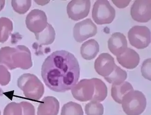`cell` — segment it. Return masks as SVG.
I'll return each instance as SVG.
<instances>
[{"label": "cell", "mask_w": 151, "mask_h": 115, "mask_svg": "<svg viewBox=\"0 0 151 115\" xmlns=\"http://www.w3.org/2000/svg\"><path fill=\"white\" fill-rule=\"evenodd\" d=\"M80 69L78 60L65 50L56 51L42 64L41 75L50 90L64 93L71 90L78 82Z\"/></svg>", "instance_id": "cell-1"}, {"label": "cell", "mask_w": 151, "mask_h": 115, "mask_svg": "<svg viewBox=\"0 0 151 115\" xmlns=\"http://www.w3.org/2000/svg\"><path fill=\"white\" fill-rule=\"evenodd\" d=\"M121 104L126 115H140L146 109L147 99L141 91L132 90L124 96Z\"/></svg>", "instance_id": "cell-2"}, {"label": "cell", "mask_w": 151, "mask_h": 115, "mask_svg": "<svg viewBox=\"0 0 151 115\" xmlns=\"http://www.w3.org/2000/svg\"><path fill=\"white\" fill-rule=\"evenodd\" d=\"M18 85L25 96L32 99L39 100L44 93L43 84L33 74L23 75L18 80Z\"/></svg>", "instance_id": "cell-3"}, {"label": "cell", "mask_w": 151, "mask_h": 115, "mask_svg": "<svg viewBox=\"0 0 151 115\" xmlns=\"http://www.w3.org/2000/svg\"><path fill=\"white\" fill-rule=\"evenodd\" d=\"M115 9L108 1H97L94 3L92 11L93 21L99 25L109 24L114 19Z\"/></svg>", "instance_id": "cell-4"}, {"label": "cell", "mask_w": 151, "mask_h": 115, "mask_svg": "<svg viewBox=\"0 0 151 115\" xmlns=\"http://www.w3.org/2000/svg\"><path fill=\"white\" fill-rule=\"evenodd\" d=\"M128 37L130 44L137 49H144L151 42V32L145 26H133L128 32Z\"/></svg>", "instance_id": "cell-5"}, {"label": "cell", "mask_w": 151, "mask_h": 115, "mask_svg": "<svg viewBox=\"0 0 151 115\" xmlns=\"http://www.w3.org/2000/svg\"><path fill=\"white\" fill-rule=\"evenodd\" d=\"M73 96L79 101H92L95 94L93 79H84L77 83L71 89Z\"/></svg>", "instance_id": "cell-6"}, {"label": "cell", "mask_w": 151, "mask_h": 115, "mask_svg": "<svg viewBox=\"0 0 151 115\" xmlns=\"http://www.w3.org/2000/svg\"><path fill=\"white\" fill-rule=\"evenodd\" d=\"M97 27L90 19H87L76 24L73 29V35L76 42L79 43L96 36Z\"/></svg>", "instance_id": "cell-7"}, {"label": "cell", "mask_w": 151, "mask_h": 115, "mask_svg": "<svg viewBox=\"0 0 151 115\" xmlns=\"http://www.w3.org/2000/svg\"><path fill=\"white\" fill-rule=\"evenodd\" d=\"M27 28L32 32L39 33L45 29L47 25V17L45 12L41 10H32L26 17Z\"/></svg>", "instance_id": "cell-8"}, {"label": "cell", "mask_w": 151, "mask_h": 115, "mask_svg": "<svg viewBox=\"0 0 151 115\" xmlns=\"http://www.w3.org/2000/svg\"><path fill=\"white\" fill-rule=\"evenodd\" d=\"M130 14L134 20L139 23H147L151 19V1H135L131 6Z\"/></svg>", "instance_id": "cell-9"}, {"label": "cell", "mask_w": 151, "mask_h": 115, "mask_svg": "<svg viewBox=\"0 0 151 115\" xmlns=\"http://www.w3.org/2000/svg\"><path fill=\"white\" fill-rule=\"evenodd\" d=\"M90 6L91 1L89 0L71 1L67 5V14L72 20L78 21L87 17Z\"/></svg>", "instance_id": "cell-10"}, {"label": "cell", "mask_w": 151, "mask_h": 115, "mask_svg": "<svg viewBox=\"0 0 151 115\" xmlns=\"http://www.w3.org/2000/svg\"><path fill=\"white\" fill-rule=\"evenodd\" d=\"M116 65L114 59L108 53H101L94 62L96 72L104 78L111 73Z\"/></svg>", "instance_id": "cell-11"}, {"label": "cell", "mask_w": 151, "mask_h": 115, "mask_svg": "<svg viewBox=\"0 0 151 115\" xmlns=\"http://www.w3.org/2000/svg\"><path fill=\"white\" fill-rule=\"evenodd\" d=\"M108 47L113 55L116 56L120 55L128 48L126 37L121 33H114L108 40Z\"/></svg>", "instance_id": "cell-12"}, {"label": "cell", "mask_w": 151, "mask_h": 115, "mask_svg": "<svg viewBox=\"0 0 151 115\" xmlns=\"http://www.w3.org/2000/svg\"><path fill=\"white\" fill-rule=\"evenodd\" d=\"M119 64L124 68L132 70L136 68L139 64L140 58L133 49L127 48L124 53L116 56Z\"/></svg>", "instance_id": "cell-13"}, {"label": "cell", "mask_w": 151, "mask_h": 115, "mask_svg": "<svg viewBox=\"0 0 151 115\" xmlns=\"http://www.w3.org/2000/svg\"><path fill=\"white\" fill-rule=\"evenodd\" d=\"M60 109L58 100L52 96L44 98L38 106L37 115H57Z\"/></svg>", "instance_id": "cell-14"}, {"label": "cell", "mask_w": 151, "mask_h": 115, "mask_svg": "<svg viewBox=\"0 0 151 115\" xmlns=\"http://www.w3.org/2000/svg\"><path fill=\"white\" fill-rule=\"evenodd\" d=\"M99 44L94 39H90L82 44L80 52L82 57L88 60L94 59L99 52Z\"/></svg>", "instance_id": "cell-15"}, {"label": "cell", "mask_w": 151, "mask_h": 115, "mask_svg": "<svg viewBox=\"0 0 151 115\" xmlns=\"http://www.w3.org/2000/svg\"><path fill=\"white\" fill-rule=\"evenodd\" d=\"M132 90H134L131 84L128 82H124L119 85H112L111 97L115 101L121 104L124 96Z\"/></svg>", "instance_id": "cell-16"}, {"label": "cell", "mask_w": 151, "mask_h": 115, "mask_svg": "<svg viewBox=\"0 0 151 115\" xmlns=\"http://www.w3.org/2000/svg\"><path fill=\"white\" fill-rule=\"evenodd\" d=\"M36 39L40 45H48L55 41V32L52 25L47 24L46 28L42 32L35 34Z\"/></svg>", "instance_id": "cell-17"}, {"label": "cell", "mask_w": 151, "mask_h": 115, "mask_svg": "<svg viewBox=\"0 0 151 115\" xmlns=\"http://www.w3.org/2000/svg\"><path fill=\"white\" fill-rule=\"evenodd\" d=\"M127 78V72L116 65L111 73L104 78L109 83L112 84V85H119L124 82Z\"/></svg>", "instance_id": "cell-18"}, {"label": "cell", "mask_w": 151, "mask_h": 115, "mask_svg": "<svg viewBox=\"0 0 151 115\" xmlns=\"http://www.w3.org/2000/svg\"><path fill=\"white\" fill-rule=\"evenodd\" d=\"M95 86V94L92 101L101 102L103 101L107 96V88L105 83L99 78H93Z\"/></svg>", "instance_id": "cell-19"}, {"label": "cell", "mask_w": 151, "mask_h": 115, "mask_svg": "<svg viewBox=\"0 0 151 115\" xmlns=\"http://www.w3.org/2000/svg\"><path fill=\"white\" fill-rule=\"evenodd\" d=\"M82 106L77 103L70 101L62 107L61 115H83Z\"/></svg>", "instance_id": "cell-20"}, {"label": "cell", "mask_w": 151, "mask_h": 115, "mask_svg": "<svg viewBox=\"0 0 151 115\" xmlns=\"http://www.w3.org/2000/svg\"><path fill=\"white\" fill-rule=\"evenodd\" d=\"M85 112L87 115H103L104 107L99 102L91 101L85 106Z\"/></svg>", "instance_id": "cell-21"}, {"label": "cell", "mask_w": 151, "mask_h": 115, "mask_svg": "<svg viewBox=\"0 0 151 115\" xmlns=\"http://www.w3.org/2000/svg\"><path fill=\"white\" fill-rule=\"evenodd\" d=\"M14 10L19 14H24L29 10L32 5V1H12Z\"/></svg>", "instance_id": "cell-22"}, {"label": "cell", "mask_w": 151, "mask_h": 115, "mask_svg": "<svg viewBox=\"0 0 151 115\" xmlns=\"http://www.w3.org/2000/svg\"><path fill=\"white\" fill-rule=\"evenodd\" d=\"M3 115H23L21 104L15 102L9 104L5 108Z\"/></svg>", "instance_id": "cell-23"}, {"label": "cell", "mask_w": 151, "mask_h": 115, "mask_svg": "<svg viewBox=\"0 0 151 115\" xmlns=\"http://www.w3.org/2000/svg\"><path fill=\"white\" fill-rule=\"evenodd\" d=\"M151 59H147L143 62L141 68L142 75L146 79L151 80Z\"/></svg>", "instance_id": "cell-24"}, {"label": "cell", "mask_w": 151, "mask_h": 115, "mask_svg": "<svg viewBox=\"0 0 151 115\" xmlns=\"http://www.w3.org/2000/svg\"><path fill=\"white\" fill-rule=\"evenodd\" d=\"M20 104L22 106L23 115H35V108L31 103L22 102Z\"/></svg>", "instance_id": "cell-25"}, {"label": "cell", "mask_w": 151, "mask_h": 115, "mask_svg": "<svg viewBox=\"0 0 151 115\" xmlns=\"http://www.w3.org/2000/svg\"><path fill=\"white\" fill-rule=\"evenodd\" d=\"M112 1L113 3L119 8H120V6H121V4H124V5L127 6L130 2V1Z\"/></svg>", "instance_id": "cell-26"}, {"label": "cell", "mask_w": 151, "mask_h": 115, "mask_svg": "<svg viewBox=\"0 0 151 115\" xmlns=\"http://www.w3.org/2000/svg\"><path fill=\"white\" fill-rule=\"evenodd\" d=\"M0 115H1V111H0Z\"/></svg>", "instance_id": "cell-27"}]
</instances>
